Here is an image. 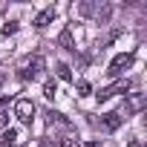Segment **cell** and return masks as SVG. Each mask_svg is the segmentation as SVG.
Returning <instances> with one entry per match:
<instances>
[{"label": "cell", "mask_w": 147, "mask_h": 147, "mask_svg": "<svg viewBox=\"0 0 147 147\" xmlns=\"http://www.w3.org/2000/svg\"><path fill=\"white\" fill-rule=\"evenodd\" d=\"M133 61H136V55H133V52H121V55H115V58L110 61V66H107V75H110V78H118L124 69H130V66H133Z\"/></svg>", "instance_id": "1"}, {"label": "cell", "mask_w": 147, "mask_h": 147, "mask_svg": "<svg viewBox=\"0 0 147 147\" xmlns=\"http://www.w3.org/2000/svg\"><path fill=\"white\" fill-rule=\"evenodd\" d=\"M40 69H43V58H38V55H35V58H26V61L18 66V78H20V81H32Z\"/></svg>", "instance_id": "2"}, {"label": "cell", "mask_w": 147, "mask_h": 147, "mask_svg": "<svg viewBox=\"0 0 147 147\" xmlns=\"http://www.w3.org/2000/svg\"><path fill=\"white\" fill-rule=\"evenodd\" d=\"M15 115H18L20 124H32L35 121V104L29 98H18L15 101Z\"/></svg>", "instance_id": "3"}, {"label": "cell", "mask_w": 147, "mask_h": 147, "mask_svg": "<svg viewBox=\"0 0 147 147\" xmlns=\"http://www.w3.org/2000/svg\"><path fill=\"white\" fill-rule=\"evenodd\" d=\"M127 115H124V110H113V113H107V115H101V130H107V133H115L118 127H121V121H124Z\"/></svg>", "instance_id": "4"}, {"label": "cell", "mask_w": 147, "mask_h": 147, "mask_svg": "<svg viewBox=\"0 0 147 147\" xmlns=\"http://www.w3.org/2000/svg\"><path fill=\"white\" fill-rule=\"evenodd\" d=\"M133 84L130 81H115V84H110V87H104L101 92H98V104H104V101H110L113 95H118V92H127Z\"/></svg>", "instance_id": "5"}, {"label": "cell", "mask_w": 147, "mask_h": 147, "mask_svg": "<svg viewBox=\"0 0 147 147\" xmlns=\"http://www.w3.org/2000/svg\"><path fill=\"white\" fill-rule=\"evenodd\" d=\"M55 15H58V9L55 6H49V9H43L38 18H35V29H46L52 20H55Z\"/></svg>", "instance_id": "6"}, {"label": "cell", "mask_w": 147, "mask_h": 147, "mask_svg": "<svg viewBox=\"0 0 147 147\" xmlns=\"http://www.w3.org/2000/svg\"><path fill=\"white\" fill-rule=\"evenodd\" d=\"M18 144V130H6L3 133V141H0V147H15Z\"/></svg>", "instance_id": "7"}, {"label": "cell", "mask_w": 147, "mask_h": 147, "mask_svg": "<svg viewBox=\"0 0 147 147\" xmlns=\"http://www.w3.org/2000/svg\"><path fill=\"white\" fill-rule=\"evenodd\" d=\"M55 69H58V78H61V81H72V72H69V66H66V63H58Z\"/></svg>", "instance_id": "8"}, {"label": "cell", "mask_w": 147, "mask_h": 147, "mask_svg": "<svg viewBox=\"0 0 147 147\" xmlns=\"http://www.w3.org/2000/svg\"><path fill=\"white\" fill-rule=\"evenodd\" d=\"M61 43H63V49L75 52V46H72V35H69V29H66V32H61Z\"/></svg>", "instance_id": "9"}, {"label": "cell", "mask_w": 147, "mask_h": 147, "mask_svg": "<svg viewBox=\"0 0 147 147\" xmlns=\"http://www.w3.org/2000/svg\"><path fill=\"white\" fill-rule=\"evenodd\" d=\"M55 92H58V84H55V81H46V84H43V95H46V98H55Z\"/></svg>", "instance_id": "10"}, {"label": "cell", "mask_w": 147, "mask_h": 147, "mask_svg": "<svg viewBox=\"0 0 147 147\" xmlns=\"http://www.w3.org/2000/svg\"><path fill=\"white\" fill-rule=\"evenodd\" d=\"M78 95H81V98L90 95V84H87V81H78Z\"/></svg>", "instance_id": "11"}, {"label": "cell", "mask_w": 147, "mask_h": 147, "mask_svg": "<svg viewBox=\"0 0 147 147\" xmlns=\"http://www.w3.org/2000/svg\"><path fill=\"white\" fill-rule=\"evenodd\" d=\"M15 32H18V23H6L3 26V35H15Z\"/></svg>", "instance_id": "12"}, {"label": "cell", "mask_w": 147, "mask_h": 147, "mask_svg": "<svg viewBox=\"0 0 147 147\" xmlns=\"http://www.w3.org/2000/svg\"><path fill=\"white\" fill-rule=\"evenodd\" d=\"M6 115H9L6 110H0V127H3V124H6Z\"/></svg>", "instance_id": "13"}, {"label": "cell", "mask_w": 147, "mask_h": 147, "mask_svg": "<svg viewBox=\"0 0 147 147\" xmlns=\"http://www.w3.org/2000/svg\"><path fill=\"white\" fill-rule=\"evenodd\" d=\"M127 147H144V144H141V141H138V138H133V141H130V144H127Z\"/></svg>", "instance_id": "14"}, {"label": "cell", "mask_w": 147, "mask_h": 147, "mask_svg": "<svg viewBox=\"0 0 147 147\" xmlns=\"http://www.w3.org/2000/svg\"><path fill=\"white\" fill-rule=\"evenodd\" d=\"M6 104H9V98H6V95H0V110H3Z\"/></svg>", "instance_id": "15"}, {"label": "cell", "mask_w": 147, "mask_h": 147, "mask_svg": "<svg viewBox=\"0 0 147 147\" xmlns=\"http://www.w3.org/2000/svg\"><path fill=\"white\" fill-rule=\"evenodd\" d=\"M81 147H101L98 141H87V144H81Z\"/></svg>", "instance_id": "16"}, {"label": "cell", "mask_w": 147, "mask_h": 147, "mask_svg": "<svg viewBox=\"0 0 147 147\" xmlns=\"http://www.w3.org/2000/svg\"><path fill=\"white\" fill-rule=\"evenodd\" d=\"M0 84H3V75H0Z\"/></svg>", "instance_id": "17"}]
</instances>
